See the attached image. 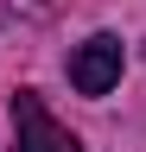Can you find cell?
Segmentation results:
<instances>
[{
  "mask_svg": "<svg viewBox=\"0 0 146 152\" xmlns=\"http://www.w3.org/2000/svg\"><path fill=\"white\" fill-rule=\"evenodd\" d=\"M121 38L114 32H95V38H83L76 51H70V83H76L83 95H108L121 83Z\"/></svg>",
  "mask_w": 146,
  "mask_h": 152,
  "instance_id": "obj_1",
  "label": "cell"
},
{
  "mask_svg": "<svg viewBox=\"0 0 146 152\" xmlns=\"http://www.w3.org/2000/svg\"><path fill=\"white\" fill-rule=\"evenodd\" d=\"M13 127H19V152H83L76 133L51 121V108L38 102V95H13Z\"/></svg>",
  "mask_w": 146,
  "mask_h": 152,
  "instance_id": "obj_2",
  "label": "cell"
},
{
  "mask_svg": "<svg viewBox=\"0 0 146 152\" xmlns=\"http://www.w3.org/2000/svg\"><path fill=\"white\" fill-rule=\"evenodd\" d=\"M7 7L26 13V19H51V13H57V0H7Z\"/></svg>",
  "mask_w": 146,
  "mask_h": 152,
  "instance_id": "obj_3",
  "label": "cell"
}]
</instances>
